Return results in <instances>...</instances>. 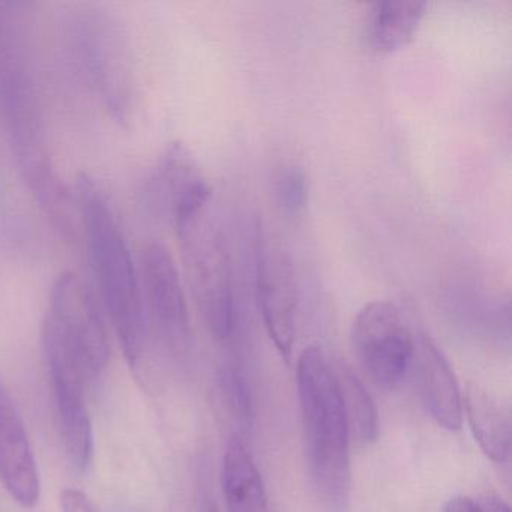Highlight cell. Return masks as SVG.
<instances>
[{
  "label": "cell",
  "mask_w": 512,
  "mask_h": 512,
  "mask_svg": "<svg viewBox=\"0 0 512 512\" xmlns=\"http://www.w3.org/2000/svg\"><path fill=\"white\" fill-rule=\"evenodd\" d=\"M76 212L85 233L98 301L128 364L139 367L148 340L139 266L106 191L91 176L77 182Z\"/></svg>",
  "instance_id": "1"
},
{
  "label": "cell",
  "mask_w": 512,
  "mask_h": 512,
  "mask_svg": "<svg viewBox=\"0 0 512 512\" xmlns=\"http://www.w3.org/2000/svg\"><path fill=\"white\" fill-rule=\"evenodd\" d=\"M296 382L314 491L329 512H347L352 491L349 424L337 371L319 346L299 355Z\"/></svg>",
  "instance_id": "2"
},
{
  "label": "cell",
  "mask_w": 512,
  "mask_h": 512,
  "mask_svg": "<svg viewBox=\"0 0 512 512\" xmlns=\"http://www.w3.org/2000/svg\"><path fill=\"white\" fill-rule=\"evenodd\" d=\"M208 203L175 227L194 301L215 340L233 331L232 262L226 236Z\"/></svg>",
  "instance_id": "3"
},
{
  "label": "cell",
  "mask_w": 512,
  "mask_h": 512,
  "mask_svg": "<svg viewBox=\"0 0 512 512\" xmlns=\"http://www.w3.org/2000/svg\"><path fill=\"white\" fill-rule=\"evenodd\" d=\"M11 145L23 179L56 229L65 235L76 226L73 202L52 163L41 119L38 116L34 88H20L5 95Z\"/></svg>",
  "instance_id": "4"
},
{
  "label": "cell",
  "mask_w": 512,
  "mask_h": 512,
  "mask_svg": "<svg viewBox=\"0 0 512 512\" xmlns=\"http://www.w3.org/2000/svg\"><path fill=\"white\" fill-rule=\"evenodd\" d=\"M44 323L74 350L88 379L103 376L109 365L106 314L94 290L73 272L59 275L52 287Z\"/></svg>",
  "instance_id": "5"
},
{
  "label": "cell",
  "mask_w": 512,
  "mask_h": 512,
  "mask_svg": "<svg viewBox=\"0 0 512 512\" xmlns=\"http://www.w3.org/2000/svg\"><path fill=\"white\" fill-rule=\"evenodd\" d=\"M41 337L65 454L74 469L85 472L94 458V428L85 398L88 376L79 356L52 326L43 323Z\"/></svg>",
  "instance_id": "6"
},
{
  "label": "cell",
  "mask_w": 512,
  "mask_h": 512,
  "mask_svg": "<svg viewBox=\"0 0 512 512\" xmlns=\"http://www.w3.org/2000/svg\"><path fill=\"white\" fill-rule=\"evenodd\" d=\"M350 343L365 373L382 388L403 379L415 353V337L403 314L391 302L374 301L356 314Z\"/></svg>",
  "instance_id": "7"
},
{
  "label": "cell",
  "mask_w": 512,
  "mask_h": 512,
  "mask_svg": "<svg viewBox=\"0 0 512 512\" xmlns=\"http://www.w3.org/2000/svg\"><path fill=\"white\" fill-rule=\"evenodd\" d=\"M140 287L146 326L169 349L184 350L190 341V314L175 259L161 242L143 248L139 260Z\"/></svg>",
  "instance_id": "8"
},
{
  "label": "cell",
  "mask_w": 512,
  "mask_h": 512,
  "mask_svg": "<svg viewBox=\"0 0 512 512\" xmlns=\"http://www.w3.org/2000/svg\"><path fill=\"white\" fill-rule=\"evenodd\" d=\"M256 301L263 325L278 353L290 362L296 337L298 284L292 260L269 245L260 226L256 229Z\"/></svg>",
  "instance_id": "9"
},
{
  "label": "cell",
  "mask_w": 512,
  "mask_h": 512,
  "mask_svg": "<svg viewBox=\"0 0 512 512\" xmlns=\"http://www.w3.org/2000/svg\"><path fill=\"white\" fill-rule=\"evenodd\" d=\"M149 202L173 227L208 205L212 190L200 172L196 158L181 142L172 143L161 155L148 184Z\"/></svg>",
  "instance_id": "10"
},
{
  "label": "cell",
  "mask_w": 512,
  "mask_h": 512,
  "mask_svg": "<svg viewBox=\"0 0 512 512\" xmlns=\"http://www.w3.org/2000/svg\"><path fill=\"white\" fill-rule=\"evenodd\" d=\"M85 65L91 71L98 92L118 118L130 109L131 77L124 40L118 26L104 14H89L80 23Z\"/></svg>",
  "instance_id": "11"
},
{
  "label": "cell",
  "mask_w": 512,
  "mask_h": 512,
  "mask_svg": "<svg viewBox=\"0 0 512 512\" xmlns=\"http://www.w3.org/2000/svg\"><path fill=\"white\" fill-rule=\"evenodd\" d=\"M0 482L26 509L40 502L41 478L25 422L10 392L0 382Z\"/></svg>",
  "instance_id": "12"
},
{
  "label": "cell",
  "mask_w": 512,
  "mask_h": 512,
  "mask_svg": "<svg viewBox=\"0 0 512 512\" xmlns=\"http://www.w3.org/2000/svg\"><path fill=\"white\" fill-rule=\"evenodd\" d=\"M413 358L416 359V382L425 409L440 427L460 430L463 398L448 359L428 337L419 338Z\"/></svg>",
  "instance_id": "13"
},
{
  "label": "cell",
  "mask_w": 512,
  "mask_h": 512,
  "mask_svg": "<svg viewBox=\"0 0 512 512\" xmlns=\"http://www.w3.org/2000/svg\"><path fill=\"white\" fill-rule=\"evenodd\" d=\"M427 11L418 0H386L371 5L365 20V40L379 55L403 50L415 38Z\"/></svg>",
  "instance_id": "14"
},
{
  "label": "cell",
  "mask_w": 512,
  "mask_h": 512,
  "mask_svg": "<svg viewBox=\"0 0 512 512\" xmlns=\"http://www.w3.org/2000/svg\"><path fill=\"white\" fill-rule=\"evenodd\" d=\"M221 484L229 512H271L262 475L239 437L227 442Z\"/></svg>",
  "instance_id": "15"
},
{
  "label": "cell",
  "mask_w": 512,
  "mask_h": 512,
  "mask_svg": "<svg viewBox=\"0 0 512 512\" xmlns=\"http://www.w3.org/2000/svg\"><path fill=\"white\" fill-rule=\"evenodd\" d=\"M464 406L473 436L484 454L496 463H506L511 454V419L505 407L476 385L467 388Z\"/></svg>",
  "instance_id": "16"
},
{
  "label": "cell",
  "mask_w": 512,
  "mask_h": 512,
  "mask_svg": "<svg viewBox=\"0 0 512 512\" xmlns=\"http://www.w3.org/2000/svg\"><path fill=\"white\" fill-rule=\"evenodd\" d=\"M335 371L340 383L350 436L355 437L359 445H368L376 440L379 433V418L373 398L349 368L340 365Z\"/></svg>",
  "instance_id": "17"
},
{
  "label": "cell",
  "mask_w": 512,
  "mask_h": 512,
  "mask_svg": "<svg viewBox=\"0 0 512 512\" xmlns=\"http://www.w3.org/2000/svg\"><path fill=\"white\" fill-rule=\"evenodd\" d=\"M308 179L304 169L287 166L275 181V196L281 211L289 217H299L308 205Z\"/></svg>",
  "instance_id": "18"
},
{
  "label": "cell",
  "mask_w": 512,
  "mask_h": 512,
  "mask_svg": "<svg viewBox=\"0 0 512 512\" xmlns=\"http://www.w3.org/2000/svg\"><path fill=\"white\" fill-rule=\"evenodd\" d=\"M62 512H100L88 494L77 488H65L61 493Z\"/></svg>",
  "instance_id": "19"
},
{
  "label": "cell",
  "mask_w": 512,
  "mask_h": 512,
  "mask_svg": "<svg viewBox=\"0 0 512 512\" xmlns=\"http://www.w3.org/2000/svg\"><path fill=\"white\" fill-rule=\"evenodd\" d=\"M442 512H482V509L469 497L457 496L445 503Z\"/></svg>",
  "instance_id": "20"
}]
</instances>
